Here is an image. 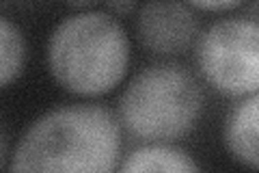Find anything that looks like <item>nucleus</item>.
<instances>
[{"mask_svg": "<svg viewBox=\"0 0 259 173\" xmlns=\"http://www.w3.org/2000/svg\"><path fill=\"white\" fill-rule=\"evenodd\" d=\"M121 152L119 121L97 104H65L35 119L7 162L22 171L108 173Z\"/></svg>", "mask_w": 259, "mask_h": 173, "instance_id": "1", "label": "nucleus"}, {"mask_svg": "<svg viewBox=\"0 0 259 173\" xmlns=\"http://www.w3.org/2000/svg\"><path fill=\"white\" fill-rule=\"evenodd\" d=\"M52 78L76 95H102L123 80L130 65V39L117 18L80 11L52 30L46 48Z\"/></svg>", "mask_w": 259, "mask_h": 173, "instance_id": "2", "label": "nucleus"}, {"mask_svg": "<svg viewBox=\"0 0 259 173\" xmlns=\"http://www.w3.org/2000/svg\"><path fill=\"white\" fill-rule=\"evenodd\" d=\"M203 93L192 74L177 63L141 70L119 97V121L145 143H168L197 126Z\"/></svg>", "mask_w": 259, "mask_h": 173, "instance_id": "3", "label": "nucleus"}, {"mask_svg": "<svg viewBox=\"0 0 259 173\" xmlns=\"http://www.w3.org/2000/svg\"><path fill=\"white\" fill-rule=\"evenodd\" d=\"M205 80L225 95L259 91V22L227 18L212 24L197 44Z\"/></svg>", "mask_w": 259, "mask_h": 173, "instance_id": "4", "label": "nucleus"}, {"mask_svg": "<svg viewBox=\"0 0 259 173\" xmlns=\"http://www.w3.org/2000/svg\"><path fill=\"white\" fill-rule=\"evenodd\" d=\"M136 32L151 54L177 56L194 44L199 20L184 0H147L136 13Z\"/></svg>", "mask_w": 259, "mask_h": 173, "instance_id": "5", "label": "nucleus"}, {"mask_svg": "<svg viewBox=\"0 0 259 173\" xmlns=\"http://www.w3.org/2000/svg\"><path fill=\"white\" fill-rule=\"evenodd\" d=\"M225 141L238 162L259 169V91L250 93L231 111Z\"/></svg>", "mask_w": 259, "mask_h": 173, "instance_id": "6", "label": "nucleus"}, {"mask_svg": "<svg viewBox=\"0 0 259 173\" xmlns=\"http://www.w3.org/2000/svg\"><path fill=\"white\" fill-rule=\"evenodd\" d=\"M121 171H168V173H188L199 171V164L180 147L166 143H147L125 156Z\"/></svg>", "mask_w": 259, "mask_h": 173, "instance_id": "7", "label": "nucleus"}, {"mask_svg": "<svg viewBox=\"0 0 259 173\" xmlns=\"http://www.w3.org/2000/svg\"><path fill=\"white\" fill-rule=\"evenodd\" d=\"M26 46L20 28L9 22V18L0 20V85H11L22 74Z\"/></svg>", "mask_w": 259, "mask_h": 173, "instance_id": "8", "label": "nucleus"}, {"mask_svg": "<svg viewBox=\"0 0 259 173\" xmlns=\"http://www.w3.org/2000/svg\"><path fill=\"white\" fill-rule=\"evenodd\" d=\"M186 3L203 11H227V9H233V7L242 5L244 0H186Z\"/></svg>", "mask_w": 259, "mask_h": 173, "instance_id": "9", "label": "nucleus"}, {"mask_svg": "<svg viewBox=\"0 0 259 173\" xmlns=\"http://www.w3.org/2000/svg\"><path fill=\"white\" fill-rule=\"evenodd\" d=\"M104 5L112 15H119V18H127L136 11V0H104Z\"/></svg>", "mask_w": 259, "mask_h": 173, "instance_id": "10", "label": "nucleus"}, {"mask_svg": "<svg viewBox=\"0 0 259 173\" xmlns=\"http://www.w3.org/2000/svg\"><path fill=\"white\" fill-rule=\"evenodd\" d=\"M95 3H97V0H67V5L76 7V9H87V7H91Z\"/></svg>", "mask_w": 259, "mask_h": 173, "instance_id": "11", "label": "nucleus"}]
</instances>
